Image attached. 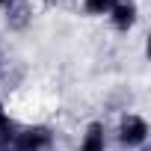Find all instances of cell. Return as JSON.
<instances>
[{
  "label": "cell",
  "instance_id": "cell-1",
  "mask_svg": "<svg viewBox=\"0 0 151 151\" xmlns=\"http://www.w3.org/2000/svg\"><path fill=\"white\" fill-rule=\"evenodd\" d=\"M148 133H151V127H148L145 116L124 113L119 119V124H116V145L124 148V151H136V148L148 145Z\"/></svg>",
  "mask_w": 151,
  "mask_h": 151
},
{
  "label": "cell",
  "instance_id": "cell-2",
  "mask_svg": "<svg viewBox=\"0 0 151 151\" xmlns=\"http://www.w3.org/2000/svg\"><path fill=\"white\" fill-rule=\"evenodd\" d=\"M56 133L50 124H24L15 133V151H53Z\"/></svg>",
  "mask_w": 151,
  "mask_h": 151
},
{
  "label": "cell",
  "instance_id": "cell-3",
  "mask_svg": "<svg viewBox=\"0 0 151 151\" xmlns=\"http://www.w3.org/2000/svg\"><path fill=\"white\" fill-rule=\"evenodd\" d=\"M107 21L116 33H130L139 24V3L136 0H113L107 9Z\"/></svg>",
  "mask_w": 151,
  "mask_h": 151
},
{
  "label": "cell",
  "instance_id": "cell-4",
  "mask_svg": "<svg viewBox=\"0 0 151 151\" xmlns=\"http://www.w3.org/2000/svg\"><path fill=\"white\" fill-rule=\"evenodd\" d=\"M33 3L30 0H12V3L3 9V21H6V27L12 30V33H21V30H27L30 24H33Z\"/></svg>",
  "mask_w": 151,
  "mask_h": 151
},
{
  "label": "cell",
  "instance_id": "cell-5",
  "mask_svg": "<svg viewBox=\"0 0 151 151\" xmlns=\"http://www.w3.org/2000/svg\"><path fill=\"white\" fill-rule=\"evenodd\" d=\"M77 151H107V127L104 122H89Z\"/></svg>",
  "mask_w": 151,
  "mask_h": 151
},
{
  "label": "cell",
  "instance_id": "cell-6",
  "mask_svg": "<svg viewBox=\"0 0 151 151\" xmlns=\"http://www.w3.org/2000/svg\"><path fill=\"white\" fill-rule=\"evenodd\" d=\"M18 122L6 113V107L0 104V151H15V133H18Z\"/></svg>",
  "mask_w": 151,
  "mask_h": 151
},
{
  "label": "cell",
  "instance_id": "cell-7",
  "mask_svg": "<svg viewBox=\"0 0 151 151\" xmlns=\"http://www.w3.org/2000/svg\"><path fill=\"white\" fill-rule=\"evenodd\" d=\"M18 77H21V71H18V74H12V62H9L6 45H3V39H0V83H3L6 89H15Z\"/></svg>",
  "mask_w": 151,
  "mask_h": 151
},
{
  "label": "cell",
  "instance_id": "cell-8",
  "mask_svg": "<svg viewBox=\"0 0 151 151\" xmlns=\"http://www.w3.org/2000/svg\"><path fill=\"white\" fill-rule=\"evenodd\" d=\"M110 3L113 0H83V12L89 15V18H101V15H107V9H110Z\"/></svg>",
  "mask_w": 151,
  "mask_h": 151
},
{
  "label": "cell",
  "instance_id": "cell-9",
  "mask_svg": "<svg viewBox=\"0 0 151 151\" xmlns=\"http://www.w3.org/2000/svg\"><path fill=\"white\" fill-rule=\"evenodd\" d=\"M9 3H12V0H0V12H3V9H6Z\"/></svg>",
  "mask_w": 151,
  "mask_h": 151
},
{
  "label": "cell",
  "instance_id": "cell-10",
  "mask_svg": "<svg viewBox=\"0 0 151 151\" xmlns=\"http://www.w3.org/2000/svg\"><path fill=\"white\" fill-rule=\"evenodd\" d=\"M136 151H151V148H148V145H142V148H136Z\"/></svg>",
  "mask_w": 151,
  "mask_h": 151
}]
</instances>
